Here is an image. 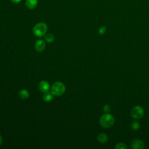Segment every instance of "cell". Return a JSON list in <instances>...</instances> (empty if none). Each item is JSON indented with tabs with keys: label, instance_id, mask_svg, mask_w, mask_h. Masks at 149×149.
<instances>
[{
	"label": "cell",
	"instance_id": "6da1fadb",
	"mask_svg": "<svg viewBox=\"0 0 149 149\" xmlns=\"http://www.w3.org/2000/svg\"><path fill=\"white\" fill-rule=\"evenodd\" d=\"M115 122V119L112 115L105 113L100 118V123L104 128H109L112 126Z\"/></svg>",
	"mask_w": 149,
	"mask_h": 149
},
{
	"label": "cell",
	"instance_id": "7a4b0ae2",
	"mask_svg": "<svg viewBox=\"0 0 149 149\" xmlns=\"http://www.w3.org/2000/svg\"><path fill=\"white\" fill-rule=\"evenodd\" d=\"M47 31V26L44 23H38L34 26L33 29V34L38 37H41L44 36Z\"/></svg>",
	"mask_w": 149,
	"mask_h": 149
},
{
	"label": "cell",
	"instance_id": "3957f363",
	"mask_svg": "<svg viewBox=\"0 0 149 149\" xmlns=\"http://www.w3.org/2000/svg\"><path fill=\"white\" fill-rule=\"evenodd\" d=\"M65 91V86L62 82L57 81L53 84L51 87V93L56 96H59Z\"/></svg>",
	"mask_w": 149,
	"mask_h": 149
},
{
	"label": "cell",
	"instance_id": "277c9868",
	"mask_svg": "<svg viewBox=\"0 0 149 149\" xmlns=\"http://www.w3.org/2000/svg\"><path fill=\"white\" fill-rule=\"evenodd\" d=\"M144 113L143 108L139 105L134 107L131 111V115L135 119H141L143 116Z\"/></svg>",
	"mask_w": 149,
	"mask_h": 149
},
{
	"label": "cell",
	"instance_id": "5b68a950",
	"mask_svg": "<svg viewBox=\"0 0 149 149\" xmlns=\"http://www.w3.org/2000/svg\"><path fill=\"white\" fill-rule=\"evenodd\" d=\"M130 146L133 149H142L144 147V143L140 139H133L130 142Z\"/></svg>",
	"mask_w": 149,
	"mask_h": 149
},
{
	"label": "cell",
	"instance_id": "8992f818",
	"mask_svg": "<svg viewBox=\"0 0 149 149\" xmlns=\"http://www.w3.org/2000/svg\"><path fill=\"white\" fill-rule=\"evenodd\" d=\"M49 84L48 81L45 80H42L40 81L38 84V88L42 93H47L49 90Z\"/></svg>",
	"mask_w": 149,
	"mask_h": 149
},
{
	"label": "cell",
	"instance_id": "52a82bcc",
	"mask_svg": "<svg viewBox=\"0 0 149 149\" xmlns=\"http://www.w3.org/2000/svg\"><path fill=\"white\" fill-rule=\"evenodd\" d=\"M45 48V43L42 40H38L35 44V48L38 52H42Z\"/></svg>",
	"mask_w": 149,
	"mask_h": 149
},
{
	"label": "cell",
	"instance_id": "ba28073f",
	"mask_svg": "<svg viewBox=\"0 0 149 149\" xmlns=\"http://www.w3.org/2000/svg\"><path fill=\"white\" fill-rule=\"evenodd\" d=\"M38 3L37 0H26V5L30 9H33L36 8Z\"/></svg>",
	"mask_w": 149,
	"mask_h": 149
},
{
	"label": "cell",
	"instance_id": "9c48e42d",
	"mask_svg": "<svg viewBox=\"0 0 149 149\" xmlns=\"http://www.w3.org/2000/svg\"><path fill=\"white\" fill-rule=\"evenodd\" d=\"M108 136L104 133H100L97 136V140L100 143H105L108 141Z\"/></svg>",
	"mask_w": 149,
	"mask_h": 149
},
{
	"label": "cell",
	"instance_id": "30bf717a",
	"mask_svg": "<svg viewBox=\"0 0 149 149\" xmlns=\"http://www.w3.org/2000/svg\"><path fill=\"white\" fill-rule=\"evenodd\" d=\"M54 98V94L50 92H47L45 93V94L43 95V99L46 102H50L53 100Z\"/></svg>",
	"mask_w": 149,
	"mask_h": 149
},
{
	"label": "cell",
	"instance_id": "8fae6325",
	"mask_svg": "<svg viewBox=\"0 0 149 149\" xmlns=\"http://www.w3.org/2000/svg\"><path fill=\"white\" fill-rule=\"evenodd\" d=\"M19 95L22 99H27L29 97V93L27 90L23 89L19 91Z\"/></svg>",
	"mask_w": 149,
	"mask_h": 149
},
{
	"label": "cell",
	"instance_id": "7c38bea8",
	"mask_svg": "<svg viewBox=\"0 0 149 149\" xmlns=\"http://www.w3.org/2000/svg\"><path fill=\"white\" fill-rule=\"evenodd\" d=\"M54 36L51 33H48L45 36V40L48 42H52L54 41Z\"/></svg>",
	"mask_w": 149,
	"mask_h": 149
},
{
	"label": "cell",
	"instance_id": "4fadbf2b",
	"mask_svg": "<svg viewBox=\"0 0 149 149\" xmlns=\"http://www.w3.org/2000/svg\"><path fill=\"white\" fill-rule=\"evenodd\" d=\"M131 128L133 130H137L140 128V123L138 122H133L131 124Z\"/></svg>",
	"mask_w": 149,
	"mask_h": 149
},
{
	"label": "cell",
	"instance_id": "5bb4252c",
	"mask_svg": "<svg viewBox=\"0 0 149 149\" xmlns=\"http://www.w3.org/2000/svg\"><path fill=\"white\" fill-rule=\"evenodd\" d=\"M115 148L117 149H127V147L125 144L123 143H119L116 144Z\"/></svg>",
	"mask_w": 149,
	"mask_h": 149
},
{
	"label": "cell",
	"instance_id": "9a60e30c",
	"mask_svg": "<svg viewBox=\"0 0 149 149\" xmlns=\"http://www.w3.org/2000/svg\"><path fill=\"white\" fill-rule=\"evenodd\" d=\"M103 109H104V111L105 112V113H109L111 110V107L109 105H104V108H103Z\"/></svg>",
	"mask_w": 149,
	"mask_h": 149
},
{
	"label": "cell",
	"instance_id": "2e32d148",
	"mask_svg": "<svg viewBox=\"0 0 149 149\" xmlns=\"http://www.w3.org/2000/svg\"><path fill=\"white\" fill-rule=\"evenodd\" d=\"M106 31V28L104 26H102V27H101L99 29H98V33L100 34L101 35H102L104 34Z\"/></svg>",
	"mask_w": 149,
	"mask_h": 149
},
{
	"label": "cell",
	"instance_id": "e0dca14e",
	"mask_svg": "<svg viewBox=\"0 0 149 149\" xmlns=\"http://www.w3.org/2000/svg\"><path fill=\"white\" fill-rule=\"evenodd\" d=\"M12 1V2L14 3H19L22 0H10Z\"/></svg>",
	"mask_w": 149,
	"mask_h": 149
},
{
	"label": "cell",
	"instance_id": "ac0fdd59",
	"mask_svg": "<svg viewBox=\"0 0 149 149\" xmlns=\"http://www.w3.org/2000/svg\"><path fill=\"white\" fill-rule=\"evenodd\" d=\"M2 143V136H1V135L0 134V146L1 145Z\"/></svg>",
	"mask_w": 149,
	"mask_h": 149
}]
</instances>
